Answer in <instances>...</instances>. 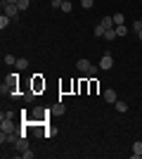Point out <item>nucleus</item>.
<instances>
[{
  "instance_id": "f257e3e1",
  "label": "nucleus",
  "mask_w": 142,
  "mask_h": 159,
  "mask_svg": "<svg viewBox=\"0 0 142 159\" xmlns=\"http://www.w3.org/2000/svg\"><path fill=\"white\" fill-rule=\"evenodd\" d=\"M76 66H78V71H83V74H90V76H95V74L100 71V66H95V64H90L85 57H81V60L76 62Z\"/></svg>"
},
{
  "instance_id": "f03ea898",
  "label": "nucleus",
  "mask_w": 142,
  "mask_h": 159,
  "mask_svg": "<svg viewBox=\"0 0 142 159\" xmlns=\"http://www.w3.org/2000/svg\"><path fill=\"white\" fill-rule=\"evenodd\" d=\"M114 66V57H111V52H104L102 55V60H100V69L102 71H109Z\"/></svg>"
},
{
  "instance_id": "7ed1b4c3",
  "label": "nucleus",
  "mask_w": 142,
  "mask_h": 159,
  "mask_svg": "<svg viewBox=\"0 0 142 159\" xmlns=\"http://www.w3.org/2000/svg\"><path fill=\"white\" fill-rule=\"evenodd\" d=\"M2 12H5L7 17H17V14H19V7H17V2H5V0H2Z\"/></svg>"
},
{
  "instance_id": "20e7f679",
  "label": "nucleus",
  "mask_w": 142,
  "mask_h": 159,
  "mask_svg": "<svg viewBox=\"0 0 142 159\" xmlns=\"http://www.w3.org/2000/svg\"><path fill=\"white\" fill-rule=\"evenodd\" d=\"M104 100H107L109 105H114L116 100H118V98H116V90H114V88H107V90H104Z\"/></svg>"
},
{
  "instance_id": "39448f33",
  "label": "nucleus",
  "mask_w": 142,
  "mask_h": 159,
  "mask_svg": "<svg viewBox=\"0 0 142 159\" xmlns=\"http://www.w3.org/2000/svg\"><path fill=\"white\" fill-rule=\"evenodd\" d=\"M142 157V140H135L133 143V159H140Z\"/></svg>"
},
{
  "instance_id": "423d86ee",
  "label": "nucleus",
  "mask_w": 142,
  "mask_h": 159,
  "mask_svg": "<svg viewBox=\"0 0 142 159\" xmlns=\"http://www.w3.org/2000/svg\"><path fill=\"white\" fill-rule=\"evenodd\" d=\"M0 133H12V119H2V124H0Z\"/></svg>"
},
{
  "instance_id": "0eeeda50",
  "label": "nucleus",
  "mask_w": 142,
  "mask_h": 159,
  "mask_svg": "<svg viewBox=\"0 0 142 159\" xmlns=\"http://www.w3.org/2000/svg\"><path fill=\"white\" fill-rule=\"evenodd\" d=\"M114 107H116V112H128V102H126V100H116L114 102Z\"/></svg>"
},
{
  "instance_id": "6e6552de",
  "label": "nucleus",
  "mask_w": 142,
  "mask_h": 159,
  "mask_svg": "<svg viewBox=\"0 0 142 159\" xmlns=\"http://www.w3.org/2000/svg\"><path fill=\"white\" fill-rule=\"evenodd\" d=\"M0 143L5 145V143H17V138H14V133H0Z\"/></svg>"
},
{
  "instance_id": "1a4fd4ad",
  "label": "nucleus",
  "mask_w": 142,
  "mask_h": 159,
  "mask_svg": "<svg viewBox=\"0 0 142 159\" xmlns=\"http://www.w3.org/2000/svg\"><path fill=\"white\" fill-rule=\"evenodd\" d=\"M100 24H102L104 29H107V31H109V29H114V26H116V24H114V17H102V21H100Z\"/></svg>"
},
{
  "instance_id": "9d476101",
  "label": "nucleus",
  "mask_w": 142,
  "mask_h": 159,
  "mask_svg": "<svg viewBox=\"0 0 142 159\" xmlns=\"http://www.w3.org/2000/svg\"><path fill=\"white\" fill-rule=\"evenodd\" d=\"M10 21H12V17H7V14L2 12V17H0V29H7V26H10Z\"/></svg>"
},
{
  "instance_id": "9b49d317",
  "label": "nucleus",
  "mask_w": 142,
  "mask_h": 159,
  "mask_svg": "<svg viewBox=\"0 0 142 159\" xmlns=\"http://www.w3.org/2000/svg\"><path fill=\"white\" fill-rule=\"evenodd\" d=\"M114 24H116V26H121V24H126V17H123L121 12H116V14H114Z\"/></svg>"
},
{
  "instance_id": "f8f14e48",
  "label": "nucleus",
  "mask_w": 142,
  "mask_h": 159,
  "mask_svg": "<svg viewBox=\"0 0 142 159\" xmlns=\"http://www.w3.org/2000/svg\"><path fill=\"white\" fill-rule=\"evenodd\" d=\"M104 33H107V29L102 26V24H97V26H95V36H97V38H104Z\"/></svg>"
},
{
  "instance_id": "ddd939ff",
  "label": "nucleus",
  "mask_w": 142,
  "mask_h": 159,
  "mask_svg": "<svg viewBox=\"0 0 142 159\" xmlns=\"http://www.w3.org/2000/svg\"><path fill=\"white\" fill-rule=\"evenodd\" d=\"M14 66H17L19 71H24V69L28 66V60H24V57H21V60H17V64H14Z\"/></svg>"
},
{
  "instance_id": "4468645a",
  "label": "nucleus",
  "mask_w": 142,
  "mask_h": 159,
  "mask_svg": "<svg viewBox=\"0 0 142 159\" xmlns=\"http://www.w3.org/2000/svg\"><path fill=\"white\" fill-rule=\"evenodd\" d=\"M28 5H31V0H19V2H17V7H19V12L28 10Z\"/></svg>"
},
{
  "instance_id": "2eb2a0df",
  "label": "nucleus",
  "mask_w": 142,
  "mask_h": 159,
  "mask_svg": "<svg viewBox=\"0 0 142 159\" xmlns=\"http://www.w3.org/2000/svg\"><path fill=\"white\" fill-rule=\"evenodd\" d=\"M71 10H74L71 0H64V2H62V12H71Z\"/></svg>"
},
{
  "instance_id": "dca6fc26",
  "label": "nucleus",
  "mask_w": 142,
  "mask_h": 159,
  "mask_svg": "<svg viewBox=\"0 0 142 159\" xmlns=\"http://www.w3.org/2000/svg\"><path fill=\"white\" fill-rule=\"evenodd\" d=\"M5 64L14 66V64H17V57H12V55H5Z\"/></svg>"
},
{
  "instance_id": "f3484780",
  "label": "nucleus",
  "mask_w": 142,
  "mask_h": 159,
  "mask_svg": "<svg viewBox=\"0 0 142 159\" xmlns=\"http://www.w3.org/2000/svg\"><path fill=\"white\" fill-rule=\"evenodd\" d=\"M116 33H118V36H126V33H128V26H126V24H121V26H116Z\"/></svg>"
},
{
  "instance_id": "a211bd4d",
  "label": "nucleus",
  "mask_w": 142,
  "mask_h": 159,
  "mask_svg": "<svg viewBox=\"0 0 142 159\" xmlns=\"http://www.w3.org/2000/svg\"><path fill=\"white\" fill-rule=\"evenodd\" d=\"M81 5H83V7H85V10H90V7H93V5H95V0H81Z\"/></svg>"
},
{
  "instance_id": "6ab92c4d",
  "label": "nucleus",
  "mask_w": 142,
  "mask_h": 159,
  "mask_svg": "<svg viewBox=\"0 0 142 159\" xmlns=\"http://www.w3.org/2000/svg\"><path fill=\"white\" fill-rule=\"evenodd\" d=\"M33 88H36V90H41V88H45V83H43L41 79H36V81H33Z\"/></svg>"
},
{
  "instance_id": "aec40b11",
  "label": "nucleus",
  "mask_w": 142,
  "mask_h": 159,
  "mask_svg": "<svg viewBox=\"0 0 142 159\" xmlns=\"http://www.w3.org/2000/svg\"><path fill=\"white\" fill-rule=\"evenodd\" d=\"M21 154H24V157H26V159H33V152H31V150H24V152H21Z\"/></svg>"
},
{
  "instance_id": "412c9836",
  "label": "nucleus",
  "mask_w": 142,
  "mask_h": 159,
  "mask_svg": "<svg viewBox=\"0 0 142 159\" xmlns=\"http://www.w3.org/2000/svg\"><path fill=\"white\" fill-rule=\"evenodd\" d=\"M50 5H52V7H62V0H52Z\"/></svg>"
},
{
  "instance_id": "4be33fe9",
  "label": "nucleus",
  "mask_w": 142,
  "mask_h": 159,
  "mask_svg": "<svg viewBox=\"0 0 142 159\" xmlns=\"http://www.w3.org/2000/svg\"><path fill=\"white\" fill-rule=\"evenodd\" d=\"M137 40H142V29H140V31H137Z\"/></svg>"
},
{
  "instance_id": "5701e85b",
  "label": "nucleus",
  "mask_w": 142,
  "mask_h": 159,
  "mask_svg": "<svg viewBox=\"0 0 142 159\" xmlns=\"http://www.w3.org/2000/svg\"><path fill=\"white\" fill-rule=\"evenodd\" d=\"M5 2H19V0H5Z\"/></svg>"
},
{
  "instance_id": "b1692460",
  "label": "nucleus",
  "mask_w": 142,
  "mask_h": 159,
  "mask_svg": "<svg viewBox=\"0 0 142 159\" xmlns=\"http://www.w3.org/2000/svg\"><path fill=\"white\" fill-rule=\"evenodd\" d=\"M140 24H142V19H140Z\"/></svg>"
},
{
  "instance_id": "393cba45",
  "label": "nucleus",
  "mask_w": 142,
  "mask_h": 159,
  "mask_svg": "<svg viewBox=\"0 0 142 159\" xmlns=\"http://www.w3.org/2000/svg\"><path fill=\"white\" fill-rule=\"evenodd\" d=\"M62 2H64V0H62Z\"/></svg>"
}]
</instances>
